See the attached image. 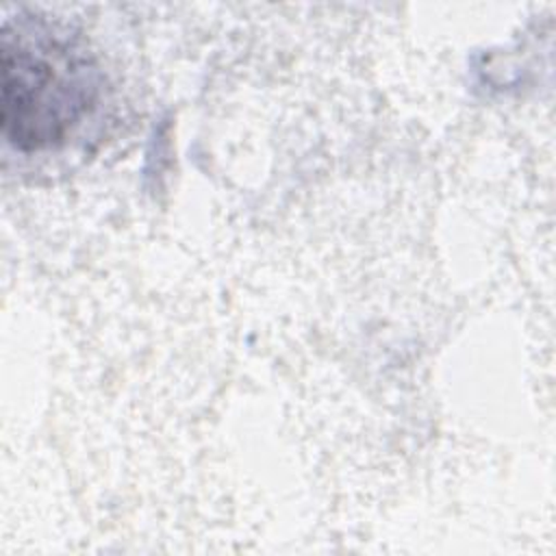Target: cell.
Returning <instances> with one entry per match:
<instances>
[{"mask_svg": "<svg viewBox=\"0 0 556 556\" xmlns=\"http://www.w3.org/2000/svg\"><path fill=\"white\" fill-rule=\"evenodd\" d=\"M0 67L2 135L20 152L65 146L98 109L104 80L96 59L46 20L4 22Z\"/></svg>", "mask_w": 556, "mask_h": 556, "instance_id": "6da1fadb", "label": "cell"}]
</instances>
